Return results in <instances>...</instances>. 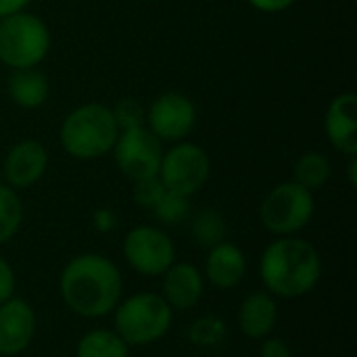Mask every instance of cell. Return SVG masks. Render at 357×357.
I'll return each instance as SVG.
<instances>
[{
  "mask_svg": "<svg viewBox=\"0 0 357 357\" xmlns=\"http://www.w3.org/2000/svg\"><path fill=\"white\" fill-rule=\"evenodd\" d=\"M347 172H349V184L356 186L357 184V157H349V165H347Z\"/></svg>",
  "mask_w": 357,
  "mask_h": 357,
  "instance_id": "cell-31",
  "label": "cell"
},
{
  "mask_svg": "<svg viewBox=\"0 0 357 357\" xmlns=\"http://www.w3.org/2000/svg\"><path fill=\"white\" fill-rule=\"evenodd\" d=\"M236 322L247 339L264 341L270 337L278 324V303L268 291L249 293L238 305Z\"/></svg>",
  "mask_w": 357,
  "mask_h": 357,
  "instance_id": "cell-16",
  "label": "cell"
},
{
  "mask_svg": "<svg viewBox=\"0 0 357 357\" xmlns=\"http://www.w3.org/2000/svg\"><path fill=\"white\" fill-rule=\"evenodd\" d=\"M297 0H249V4L261 13H280V10H287Z\"/></svg>",
  "mask_w": 357,
  "mask_h": 357,
  "instance_id": "cell-29",
  "label": "cell"
},
{
  "mask_svg": "<svg viewBox=\"0 0 357 357\" xmlns=\"http://www.w3.org/2000/svg\"><path fill=\"white\" fill-rule=\"evenodd\" d=\"M123 257L140 276H163L176 261V245L172 236L157 226H136L123 238Z\"/></svg>",
  "mask_w": 357,
  "mask_h": 357,
  "instance_id": "cell-8",
  "label": "cell"
},
{
  "mask_svg": "<svg viewBox=\"0 0 357 357\" xmlns=\"http://www.w3.org/2000/svg\"><path fill=\"white\" fill-rule=\"evenodd\" d=\"M111 111H113V117H115V121L119 126V132L128 130V128L142 126V121L146 117L144 107L136 98H121Z\"/></svg>",
  "mask_w": 357,
  "mask_h": 357,
  "instance_id": "cell-24",
  "label": "cell"
},
{
  "mask_svg": "<svg viewBox=\"0 0 357 357\" xmlns=\"http://www.w3.org/2000/svg\"><path fill=\"white\" fill-rule=\"evenodd\" d=\"M190 234L201 249L209 251L226 241V220L218 209H203L195 215Z\"/></svg>",
  "mask_w": 357,
  "mask_h": 357,
  "instance_id": "cell-20",
  "label": "cell"
},
{
  "mask_svg": "<svg viewBox=\"0 0 357 357\" xmlns=\"http://www.w3.org/2000/svg\"><path fill=\"white\" fill-rule=\"evenodd\" d=\"M209 174L211 163L207 153L195 142H178L167 153H163L157 178L165 190L192 197L207 184Z\"/></svg>",
  "mask_w": 357,
  "mask_h": 357,
  "instance_id": "cell-7",
  "label": "cell"
},
{
  "mask_svg": "<svg viewBox=\"0 0 357 357\" xmlns=\"http://www.w3.org/2000/svg\"><path fill=\"white\" fill-rule=\"evenodd\" d=\"M50 50L46 23L31 13L19 10L0 17V63L15 69H29L44 61Z\"/></svg>",
  "mask_w": 357,
  "mask_h": 357,
  "instance_id": "cell-5",
  "label": "cell"
},
{
  "mask_svg": "<svg viewBox=\"0 0 357 357\" xmlns=\"http://www.w3.org/2000/svg\"><path fill=\"white\" fill-rule=\"evenodd\" d=\"M331 180V161L326 155L318 151L303 153L295 163V180L299 186L307 188L310 192L322 188Z\"/></svg>",
  "mask_w": 357,
  "mask_h": 357,
  "instance_id": "cell-19",
  "label": "cell"
},
{
  "mask_svg": "<svg viewBox=\"0 0 357 357\" xmlns=\"http://www.w3.org/2000/svg\"><path fill=\"white\" fill-rule=\"evenodd\" d=\"M226 335H228V328H226L224 320L218 316H211V314L197 318L186 333L190 343L197 347H215L226 339Z\"/></svg>",
  "mask_w": 357,
  "mask_h": 357,
  "instance_id": "cell-22",
  "label": "cell"
},
{
  "mask_svg": "<svg viewBox=\"0 0 357 357\" xmlns=\"http://www.w3.org/2000/svg\"><path fill=\"white\" fill-rule=\"evenodd\" d=\"M63 303L79 318L98 320L113 314L123 295L119 268L100 253H82L67 261L59 278Z\"/></svg>",
  "mask_w": 357,
  "mask_h": 357,
  "instance_id": "cell-1",
  "label": "cell"
},
{
  "mask_svg": "<svg viewBox=\"0 0 357 357\" xmlns=\"http://www.w3.org/2000/svg\"><path fill=\"white\" fill-rule=\"evenodd\" d=\"M130 347L113 328H92L75 345V357H128Z\"/></svg>",
  "mask_w": 357,
  "mask_h": 357,
  "instance_id": "cell-18",
  "label": "cell"
},
{
  "mask_svg": "<svg viewBox=\"0 0 357 357\" xmlns=\"http://www.w3.org/2000/svg\"><path fill=\"white\" fill-rule=\"evenodd\" d=\"M6 88L13 102L23 109H38L48 98V79L36 67L15 69L8 77Z\"/></svg>",
  "mask_w": 357,
  "mask_h": 357,
  "instance_id": "cell-17",
  "label": "cell"
},
{
  "mask_svg": "<svg viewBox=\"0 0 357 357\" xmlns=\"http://www.w3.org/2000/svg\"><path fill=\"white\" fill-rule=\"evenodd\" d=\"M144 119L149 121V130L159 140L180 142L195 128L197 109L188 96L180 92H165L151 102Z\"/></svg>",
  "mask_w": 357,
  "mask_h": 357,
  "instance_id": "cell-10",
  "label": "cell"
},
{
  "mask_svg": "<svg viewBox=\"0 0 357 357\" xmlns=\"http://www.w3.org/2000/svg\"><path fill=\"white\" fill-rule=\"evenodd\" d=\"M259 357H295L291 347L278 339V337H266L264 343H261V349H259Z\"/></svg>",
  "mask_w": 357,
  "mask_h": 357,
  "instance_id": "cell-27",
  "label": "cell"
},
{
  "mask_svg": "<svg viewBox=\"0 0 357 357\" xmlns=\"http://www.w3.org/2000/svg\"><path fill=\"white\" fill-rule=\"evenodd\" d=\"M113 157L119 172L132 182L155 178L163 159L161 140L144 126L121 130L113 144Z\"/></svg>",
  "mask_w": 357,
  "mask_h": 357,
  "instance_id": "cell-9",
  "label": "cell"
},
{
  "mask_svg": "<svg viewBox=\"0 0 357 357\" xmlns=\"http://www.w3.org/2000/svg\"><path fill=\"white\" fill-rule=\"evenodd\" d=\"M94 226L98 232H111L115 226H117V218L111 209H98L94 211V218H92Z\"/></svg>",
  "mask_w": 357,
  "mask_h": 357,
  "instance_id": "cell-28",
  "label": "cell"
},
{
  "mask_svg": "<svg viewBox=\"0 0 357 357\" xmlns=\"http://www.w3.org/2000/svg\"><path fill=\"white\" fill-rule=\"evenodd\" d=\"M247 276V255L234 243H220L207 251V259L203 266V278L220 289L230 291L236 289Z\"/></svg>",
  "mask_w": 357,
  "mask_h": 357,
  "instance_id": "cell-14",
  "label": "cell"
},
{
  "mask_svg": "<svg viewBox=\"0 0 357 357\" xmlns=\"http://www.w3.org/2000/svg\"><path fill=\"white\" fill-rule=\"evenodd\" d=\"M188 199L190 197H182V195H176V192L165 190L163 197L159 199V203L151 211L163 224H178V222H182L188 215V209H190Z\"/></svg>",
  "mask_w": 357,
  "mask_h": 357,
  "instance_id": "cell-23",
  "label": "cell"
},
{
  "mask_svg": "<svg viewBox=\"0 0 357 357\" xmlns=\"http://www.w3.org/2000/svg\"><path fill=\"white\" fill-rule=\"evenodd\" d=\"M163 192H165V188H163L161 180L155 176V178L134 182V192L132 195H134L136 205H140L144 209H153L159 203V199L163 197Z\"/></svg>",
  "mask_w": 357,
  "mask_h": 357,
  "instance_id": "cell-25",
  "label": "cell"
},
{
  "mask_svg": "<svg viewBox=\"0 0 357 357\" xmlns=\"http://www.w3.org/2000/svg\"><path fill=\"white\" fill-rule=\"evenodd\" d=\"M15 287H17V278H15V270L13 266L0 255V303H4L6 299H10L15 295Z\"/></svg>",
  "mask_w": 357,
  "mask_h": 357,
  "instance_id": "cell-26",
  "label": "cell"
},
{
  "mask_svg": "<svg viewBox=\"0 0 357 357\" xmlns=\"http://www.w3.org/2000/svg\"><path fill=\"white\" fill-rule=\"evenodd\" d=\"M324 126L331 144L339 153L357 157V96L354 92H343L331 100Z\"/></svg>",
  "mask_w": 357,
  "mask_h": 357,
  "instance_id": "cell-15",
  "label": "cell"
},
{
  "mask_svg": "<svg viewBox=\"0 0 357 357\" xmlns=\"http://www.w3.org/2000/svg\"><path fill=\"white\" fill-rule=\"evenodd\" d=\"M36 312L25 299L13 295L0 303V356L23 354L36 337Z\"/></svg>",
  "mask_w": 357,
  "mask_h": 357,
  "instance_id": "cell-11",
  "label": "cell"
},
{
  "mask_svg": "<svg viewBox=\"0 0 357 357\" xmlns=\"http://www.w3.org/2000/svg\"><path fill=\"white\" fill-rule=\"evenodd\" d=\"M29 2H31V0H0V17H6V15L25 10V6H27Z\"/></svg>",
  "mask_w": 357,
  "mask_h": 357,
  "instance_id": "cell-30",
  "label": "cell"
},
{
  "mask_svg": "<svg viewBox=\"0 0 357 357\" xmlns=\"http://www.w3.org/2000/svg\"><path fill=\"white\" fill-rule=\"evenodd\" d=\"M205 293L203 272L186 261H174L161 276V297L174 312H186L199 305Z\"/></svg>",
  "mask_w": 357,
  "mask_h": 357,
  "instance_id": "cell-13",
  "label": "cell"
},
{
  "mask_svg": "<svg viewBox=\"0 0 357 357\" xmlns=\"http://www.w3.org/2000/svg\"><path fill=\"white\" fill-rule=\"evenodd\" d=\"M314 211V192L297 182H282L264 197L259 220L274 236H295L312 222Z\"/></svg>",
  "mask_w": 357,
  "mask_h": 357,
  "instance_id": "cell-6",
  "label": "cell"
},
{
  "mask_svg": "<svg viewBox=\"0 0 357 357\" xmlns=\"http://www.w3.org/2000/svg\"><path fill=\"white\" fill-rule=\"evenodd\" d=\"M48 167V153L38 140H21L13 144L2 163V182L15 190H23L42 180Z\"/></svg>",
  "mask_w": 357,
  "mask_h": 357,
  "instance_id": "cell-12",
  "label": "cell"
},
{
  "mask_svg": "<svg viewBox=\"0 0 357 357\" xmlns=\"http://www.w3.org/2000/svg\"><path fill=\"white\" fill-rule=\"evenodd\" d=\"M119 126L111 107L88 102L73 109L61 126V144L75 159H98L113 151Z\"/></svg>",
  "mask_w": 357,
  "mask_h": 357,
  "instance_id": "cell-3",
  "label": "cell"
},
{
  "mask_svg": "<svg viewBox=\"0 0 357 357\" xmlns=\"http://www.w3.org/2000/svg\"><path fill=\"white\" fill-rule=\"evenodd\" d=\"M259 278L264 291L276 299H301L310 295L322 278L320 251L305 238L276 236L259 257Z\"/></svg>",
  "mask_w": 357,
  "mask_h": 357,
  "instance_id": "cell-2",
  "label": "cell"
},
{
  "mask_svg": "<svg viewBox=\"0 0 357 357\" xmlns=\"http://www.w3.org/2000/svg\"><path fill=\"white\" fill-rule=\"evenodd\" d=\"M23 224V203L15 188L0 182V245H6Z\"/></svg>",
  "mask_w": 357,
  "mask_h": 357,
  "instance_id": "cell-21",
  "label": "cell"
},
{
  "mask_svg": "<svg viewBox=\"0 0 357 357\" xmlns=\"http://www.w3.org/2000/svg\"><path fill=\"white\" fill-rule=\"evenodd\" d=\"M174 310L157 293H134L113 310V331L132 347H149L161 341L172 328Z\"/></svg>",
  "mask_w": 357,
  "mask_h": 357,
  "instance_id": "cell-4",
  "label": "cell"
}]
</instances>
